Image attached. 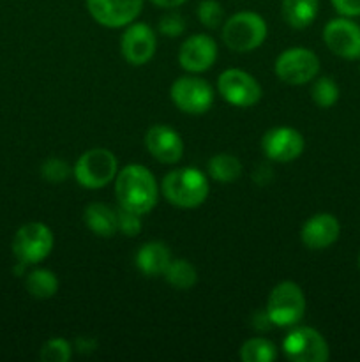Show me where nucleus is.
I'll use <instances>...</instances> for the list:
<instances>
[{"instance_id":"7c9ffc66","label":"nucleus","mask_w":360,"mask_h":362,"mask_svg":"<svg viewBox=\"0 0 360 362\" xmlns=\"http://www.w3.org/2000/svg\"><path fill=\"white\" fill-rule=\"evenodd\" d=\"M334 9L337 11L341 16L355 18L360 16V0H330Z\"/></svg>"},{"instance_id":"cd10ccee","label":"nucleus","mask_w":360,"mask_h":362,"mask_svg":"<svg viewBox=\"0 0 360 362\" xmlns=\"http://www.w3.org/2000/svg\"><path fill=\"white\" fill-rule=\"evenodd\" d=\"M41 175L46 182L60 184L71 175V168L64 159L49 158L41 165Z\"/></svg>"},{"instance_id":"f257e3e1","label":"nucleus","mask_w":360,"mask_h":362,"mask_svg":"<svg viewBox=\"0 0 360 362\" xmlns=\"http://www.w3.org/2000/svg\"><path fill=\"white\" fill-rule=\"evenodd\" d=\"M115 194L119 207L143 216L157 204L159 187L154 173L147 166L133 163L116 173Z\"/></svg>"},{"instance_id":"20e7f679","label":"nucleus","mask_w":360,"mask_h":362,"mask_svg":"<svg viewBox=\"0 0 360 362\" xmlns=\"http://www.w3.org/2000/svg\"><path fill=\"white\" fill-rule=\"evenodd\" d=\"M119 173V163L115 154L108 148H90L74 163L73 175L80 186L87 189H101L115 180Z\"/></svg>"},{"instance_id":"393cba45","label":"nucleus","mask_w":360,"mask_h":362,"mask_svg":"<svg viewBox=\"0 0 360 362\" xmlns=\"http://www.w3.org/2000/svg\"><path fill=\"white\" fill-rule=\"evenodd\" d=\"M311 98L320 108H330L339 99V87L332 78L321 76L314 81L311 88Z\"/></svg>"},{"instance_id":"c85d7f7f","label":"nucleus","mask_w":360,"mask_h":362,"mask_svg":"<svg viewBox=\"0 0 360 362\" xmlns=\"http://www.w3.org/2000/svg\"><path fill=\"white\" fill-rule=\"evenodd\" d=\"M116 221H119V232H122L127 237H136L141 232V219L136 212L126 211L120 207L116 211Z\"/></svg>"},{"instance_id":"c9c22d12","label":"nucleus","mask_w":360,"mask_h":362,"mask_svg":"<svg viewBox=\"0 0 360 362\" xmlns=\"http://www.w3.org/2000/svg\"><path fill=\"white\" fill-rule=\"evenodd\" d=\"M359 269H360V253H359Z\"/></svg>"},{"instance_id":"f03ea898","label":"nucleus","mask_w":360,"mask_h":362,"mask_svg":"<svg viewBox=\"0 0 360 362\" xmlns=\"http://www.w3.org/2000/svg\"><path fill=\"white\" fill-rule=\"evenodd\" d=\"M208 179L198 168H176L166 173L161 184V193L166 200L179 209H196L208 198Z\"/></svg>"},{"instance_id":"2f4dec72","label":"nucleus","mask_w":360,"mask_h":362,"mask_svg":"<svg viewBox=\"0 0 360 362\" xmlns=\"http://www.w3.org/2000/svg\"><path fill=\"white\" fill-rule=\"evenodd\" d=\"M253 325L258 331H267V329H270L274 324H272L270 318H268L267 311H258L253 317Z\"/></svg>"},{"instance_id":"473e14b6","label":"nucleus","mask_w":360,"mask_h":362,"mask_svg":"<svg viewBox=\"0 0 360 362\" xmlns=\"http://www.w3.org/2000/svg\"><path fill=\"white\" fill-rule=\"evenodd\" d=\"M97 349V341L94 338H78L76 339V350L80 354H92Z\"/></svg>"},{"instance_id":"f3484780","label":"nucleus","mask_w":360,"mask_h":362,"mask_svg":"<svg viewBox=\"0 0 360 362\" xmlns=\"http://www.w3.org/2000/svg\"><path fill=\"white\" fill-rule=\"evenodd\" d=\"M341 225L337 218L332 214H316L307 219L300 230V240L306 247L313 251L327 250L332 244L337 243Z\"/></svg>"},{"instance_id":"6ab92c4d","label":"nucleus","mask_w":360,"mask_h":362,"mask_svg":"<svg viewBox=\"0 0 360 362\" xmlns=\"http://www.w3.org/2000/svg\"><path fill=\"white\" fill-rule=\"evenodd\" d=\"M83 219L87 228L92 233L99 237H115L119 232V221H116V211L112 209L109 205L101 204V202H95V204L87 205L83 212Z\"/></svg>"},{"instance_id":"a878e982","label":"nucleus","mask_w":360,"mask_h":362,"mask_svg":"<svg viewBox=\"0 0 360 362\" xmlns=\"http://www.w3.org/2000/svg\"><path fill=\"white\" fill-rule=\"evenodd\" d=\"M73 357V345L64 338H52L42 345L39 359L42 362H67Z\"/></svg>"},{"instance_id":"39448f33","label":"nucleus","mask_w":360,"mask_h":362,"mask_svg":"<svg viewBox=\"0 0 360 362\" xmlns=\"http://www.w3.org/2000/svg\"><path fill=\"white\" fill-rule=\"evenodd\" d=\"M267 315L277 327H292L306 315V296L293 281H282L274 286L267 300Z\"/></svg>"},{"instance_id":"5701e85b","label":"nucleus","mask_w":360,"mask_h":362,"mask_svg":"<svg viewBox=\"0 0 360 362\" xmlns=\"http://www.w3.org/2000/svg\"><path fill=\"white\" fill-rule=\"evenodd\" d=\"M27 292L35 299H49L59 292V279L48 269H35L25 279Z\"/></svg>"},{"instance_id":"423d86ee","label":"nucleus","mask_w":360,"mask_h":362,"mask_svg":"<svg viewBox=\"0 0 360 362\" xmlns=\"http://www.w3.org/2000/svg\"><path fill=\"white\" fill-rule=\"evenodd\" d=\"M53 233L44 223H25L13 239V253L20 264L35 265L49 257L53 250Z\"/></svg>"},{"instance_id":"72a5a7b5","label":"nucleus","mask_w":360,"mask_h":362,"mask_svg":"<svg viewBox=\"0 0 360 362\" xmlns=\"http://www.w3.org/2000/svg\"><path fill=\"white\" fill-rule=\"evenodd\" d=\"M254 179H256V182H258V184H265V182H268V180L272 179V170L268 168V166H265V165L258 166L256 175H254Z\"/></svg>"},{"instance_id":"aec40b11","label":"nucleus","mask_w":360,"mask_h":362,"mask_svg":"<svg viewBox=\"0 0 360 362\" xmlns=\"http://www.w3.org/2000/svg\"><path fill=\"white\" fill-rule=\"evenodd\" d=\"M320 0H282L281 13L292 28H307L318 16Z\"/></svg>"},{"instance_id":"4468645a","label":"nucleus","mask_w":360,"mask_h":362,"mask_svg":"<svg viewBox=\"0 0 360 362\" xmlns=\"http://www.w3.org/2000/svg\"><path fill=\"white\" fill-rule=\"evenodd\" d=\"M157 39L147 23H129L120 39V52L131 66H143L155 55Z\"/></svg>"},{"instance_id":"1a4fd4ad","label":"nucleus","mask_w":360,"mask_h":362,"mask_svg":"<svg viewBox=\"0 0 360 362\" xmlns=\"http://www.w3.org/2000/svg\"><path fill=\"white\" fill-rule=\"evenodd\" d=\"M282 352L293 362H327L330 357L327 339L313 327L293 329L282 341Z\"/></svg>"},{"instance_id":"6e6552de","label":"nucleus","mask_w":360,"mask_h":362,"mask_svg":"<svg viewBox=\"0 0 360 362\" xmlns=\"http://www.w3.org/2000/svg\"><path fill=\"white\" fill-rule=\"evenodd\" d=\"M217 90L226 103L236 108H251L263 95L261 85L253 74L242 69H226L219 74Z\"/></svg>"},{"instance_id":"7ed1b4c3","label":"nucleus","mask_w":360,"mask_h":362,"mask_svg":"<svg viewBox=\"0 0 360 362\" xmlns=\"http://www.w3.org/2000/svg\"><path fill=\"white\" fill-rule=\"evenodd\" d=\"M268 34L267 21L253 11L233 14L222 25V41L232 52L247 53L260 48Z\"/></svg>"},{"instance_id":"f8f14e48","label":"nucleus","mask_w":360,"mask_h":362,"mask_svg":"<svg viewBox=\"0 0 360 362\" xmlns=\"http://www.w3.org/2000/svg\"><path fill=\"white\" fill-rule=\"evenodd\" d=\"M87 9L102 27L120 28L140 16L143 0H87Z\"/></svg>"},{"instance_id":"4be33fe9","label":"nucleus","mask_w":360,"mask_h":362,"mask_svg":"<svg viewBox=\"0 0 360 362\" xmlns=\"http://www.w3.org/2000/svg\"><path fill=\"white\" fill-rule=\"evenodd\" d=\"M164 279L176 290H189L196 285L198 272L194 265L186 258H176L169 262L168 269L164 271Z\"/></svg>"},{"instance_id":"c756f323","label":"nucleus","mask_w":360,"mask_h":362,"mask_svg":"<svg viewBox=\"0 0 360 362\" xmlns=\"http://www.w3.org/2000/svg\"><path fill=\"white\" fill-rule=\"evenodd\" d=\"M159 30L162 35H168V37H176V35L184 34L186 30V20L180 14H166L159 21Z\"/></svg>"},{"instance_id":"f704fd0d","label":"nucleus","mask_w":360,"mask_h":362,"mask_svg":"<svg viewBox=\"0 0 360 362\" xmlns=\"http://www.w3.org/2000/svg\"><path fill=\"white\" fill-rule=\"evenodd\" d=\"M154 6L162 7V9H175V7H180L182 4H186L187 0H150Z\"/></svg>"},{"instance_id":"bb28decb","label":"nucleus","mask_w":360,"mask_h":362,"mask_svg":"<svg viewBox=\"0 0 360 362\" xmlns=\"http://www.w3.org/2000/svg\"><path fill=\"white\" fill-rule=\"evenodd\" d=\"M224 18V9L217 0H201L198 4V20L203 27L217 28Z\"/></svg>"},{"instance_id":"dca6fc26","label":"nucleus","mask_w":360,"mask_h":362,"mask_svg":"<svg viewBox=\"0 0 360 362\" xmlns=\"http://www.w3.org/2000/svg\"><path fill=\"white\" fill-rule=\"evenodd\" d=\"M217 45L207 34H194L182 42L179 62L189 73H203L215 64Z\"/></svg>"},{"instance_id":"412c9836","label":"nucleus","mask_w":360,"mask_h":362,"mask_svg":"<svg viewBox=\"0 0 360 362\" xmlns=\"http://www.w3.org/2000/svg\"><path fill=\"white\" fill-rule=\"evenodd\" d=\"M208 175L222 184L235 182L242 175V163L232 154H215L208 159Z\"/></svg>"},{"instance_id":"ddd939ff","label":"nucleus","mask_w":360,"mask_h":362,"mask_svg":"<svg viewBox=\"0 0 360 362\" xmlns=\"http://www.w3.org/2000/svg\"><path fill=\"white\" fill-rule=\"evenodd\" d=\"M304 136L293 127H272L261 138V151L270 161L289 163L295 161L304 152Z\"/></svg>"},{"instance_id":"2eb2a0df","label":"nucleus","mask_w":360,"mask_h":362,"mask_svg":"<svg viewBox=\"0 0 360 362\" xmlns=\"http://www.w3.org/2000/svg\"><path fill=\"white\" fill-rule=\"evenodd\" d=\"M145 147L148 154L162 165H175L184 156L182 136L173 127L155 124L145 134Z\"/></svg>"},{"instance_id":"0eeeda50","label":"nucleus","mask_w":360,"mask_h":362,"mask_svg":"<svg viewBox=\"0 0 360 362\" xmlns=\"http://www.w3.org/2000/svg\"><path fill=\"white\" fill-rule=\"evenodd\" d=\"M275 76L288 85H306L320 73V59L309 48H288L275 60Z\"/></svg>"},{"instance_id":"9d476101","label":"nucleus","mask_w":360,"mask_h":362,"mask_svg":"<svg viewBox=\"0 0 360 362\" xmlns=\"http://www.w3.org/2000/svg\"><path fill=\"white\" fill-rule=\"evenodd\" d=\"M169 95L176 108L189 115H201L214 105V90L203 78H176L172 85Z\"/></svg>"},{"instance_id":"b1692460","label":"nucleus","mask_w":360,"mask_h":362,"mask_svg":"<svg viewBox=\"0 0 360 362\" xmlns=\"http://www.w3.org/2000/svg\"><path fill=\"white\" fill-rule=\"evenodd\" d=\"M277 357V349L265 338H251L240 349V359L244 362H272Z\"/></svg>"},{"instance_id":"9b49d317","label":"nucleus","mask_w":360,"mask_h":362,"mask_svg":"<svg viewBox=\"0 0 360 362\" xmlns=\"http://www.w3.org/2000/svg\"><path fill=\"white\" fill-rule=\"evenodd\" d=\"M323 41L334 55L346 60L360 59V25L349 18H335L323 28Z\"/></svg>"},{"instance_id":"a211bd4d","label":"nucleus","mask_w":360,"mask_h":362,"mask_svg":"<svg viewBox=\"0 0 360 362\" xmlns=\"http://www.w3.org/2000/svg\"><path fill=\"white\" fill-rule=\"evenodd\" d=\"M169 262H172V253L166 244L159 243V240H152V243L143 244L140 251L136 253V267L143 272L145 276H162L168 269Z\"/></svg>"}]
</instances>
